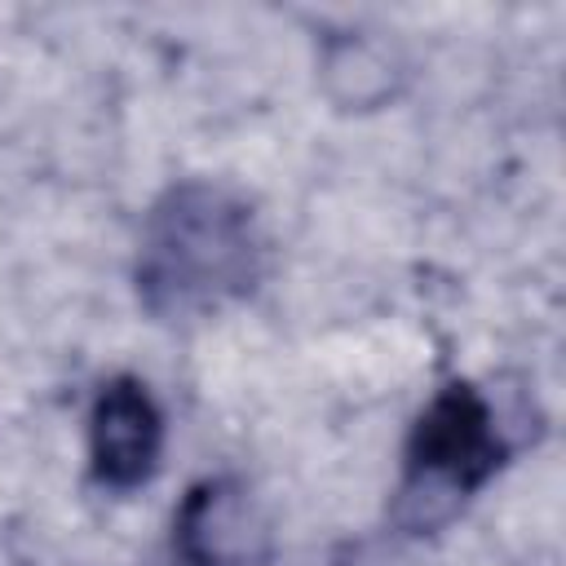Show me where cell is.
Masks as SVG:
<instances>
[{
    "mask_svg": "<svg viewBox=\"0 0 566 566\" xmlns=\"http://www.w3.org/2000/svg\"><path fill=\"white\" fill-rule=\"evenodd\" d=\"M164 455V411L137 376H111L88 407V469L111 491L155 478Z\"/></svg>",
    "mask_w": 566,
    "mask_h": 566,
    "instance_id": "277c9868",
    "label": "cell"
},
{
    "mask_svg": "<svg viewBox=\"0 0 566 566\" xmlns=\"http://www.w3.org/2000/svg\"><path fill=\"white\" fill-rule=\"evenodd\" d=\"M172 544L186 566H265L274 553L270 517L239 478H203L172 517Z\"/></svg>",
    "mask_w": 566,
    "mask_h": 566,
    "instance_id": "3957f363",
    "label": "cell"
},
{
    "mask_svg": "<svg viewBox=\"0 0 566 566\" xmlns=\"http://www.w3.org/2000/svg\"><path fill=\"white\" fill-rule=\"evenodd\" d=\"M509 460L495 407L469 380H447L416 416L402 447L398 504L411 526L442 522L460 500L478 495Z\"/></svg>",
    "mask_w": 566,
    "mask_h": 566,
    "instance_id": "7a4b0ae2",
    "label": "cell"
},
{
    "mask_svg": "<svg viewBox=\"0 0 566 566\" xmlns=\"http://www.w3.org/2000/svg\"><path fill=\"white\" fill-rule=\"evenodd\" d=\"M270 270L256 203L217 177L172 181L146 212L133 283L159 323H199L248 301Z\"/></svg>",
    "mask_w": 566,
    "mask_h": 566,
    "instance_id": "6da1fadb",
    "label": "cell"
}]
</instances>
